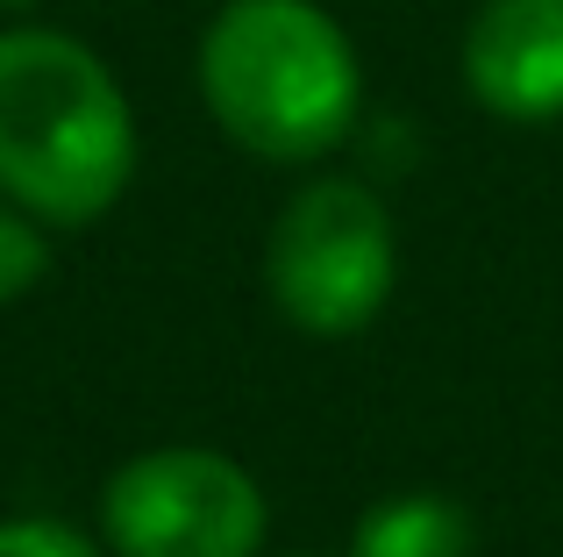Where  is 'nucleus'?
<instances>
[{
	"label": "nucleus",
	"instance_id": "obj_4",
	"mask_svg": "<svg viewBox=\"0 0 563 557\" xmlns=\"http://www.w3.org/2000/svg\"><path fill=\"white\" fill-rule=\"evenodd\" d=\"M264 529H272L264 487L229 450H136L100 487L108 557H257Z\"/></svg>",
	"mask_w": 563,
	"mask_h": 557
},
{
	"label": "nucleus",
	"instance_id": "obj_9",
	"mask_svg": "<svg viewBox=\"0 0 563 557\" xmlns=\"http://www.w3.org/2000/svg\"><path fill=\"white\" fill-rule=\"evenodd\" d=\"M300 557H307V550H300Z\"/></svg>",
	"mask_w": 563,
	"mask_h": 557
},
{
	"label": "nucleus",
	"instance_id": "obj_3",
	"mask_svg": "<svg viewBox=\"0 0 563 557\" xmlns=\"http://www.w3.org/2000/svg\"><path fill=\"white\" fill-rule=\"evenodd\" d=\"M399 286L393 208L364 179H307L264 243V293L300 336H357Z\"/></svg>",
	"mask_w": 563,
	"mask_h": 557
},
{
	"label": "nucleus",
	"instance_id": "obj_7",
	"mask_svg": "<svg viewBox=\"0 0 563 557\" xmlns=\"http://www.w3.org/2000/svg\"><path fill=\"white\" fill-rule=\"evenodd\" d=\"M43 272H51V237H43V222L0 194V307H14Z\"/></svg>",
	"mask_w": 563,
	"mask_h": 557
},
{
	"label": "nucleus",
	"instance_id": "obj_1",
	"mask_svg": "<svg viewBox=\"0 0 563 557\" xmlns=\"http://www.w3.org/2000/svg\"><path fill=\"white\" fill-rule=\"evenodd\" d=\"M136 179V108L93 43L0 29V194L43 229H86Z\"/></svg>",
	"mask_w": 563,
	"mask_h": 557
},
{
	"label": "nucleus",
	"instance_id": "obj_8",
	"mask_svg": "<svg viewBox=\"0 0 563 557\" xmlns=\"http://www.w3.org/2000/svg\"><path fill=\"white\" fill-rule=\"evenodd\" d=\"M0 557H108V544L57 515H8L0 522Z\"/></svg>",
	"mask_w": 563,
	"mask_h": 557
},
{
	"label": "nucleus",
	"instance_id": "obj_2",
	"mask_svg": "<svg viewBox=\"0 0 563 557\" xmlns=\"http://www.w3.org/2000/svg\"><path fill=\"white\" fill-rule=\"evenodd\" d=\"M200 100L235 151L321 165L364 114V65L321 0H221L200 29Z\"/></svg>",
	"mask_w": 563,
	"mask_h": 557
},
{
	"label": "nucleus",
	"instance_id": "obj_5",
	"mask_svg": "<svg viewBox=\"0 0 563 557\" xmlns=\"http://www.w3.org/2000/svg\"><path fill=\"white\" fill-rule=\"evenodd\" d=\"M464 86L499 122H563V0H478Z\"/></svg>",
	"mask_w": 563,
	"mask_h": 557
},
{
	"label": "nucleus",
	"instance_id": "obj_6",
	"mask_svg": "<svg viewBox=\"0 0 563 557\" xmlns=\"http://www.w3.org/2000/svg\"><path fill=\"white\" fill-rule=\"evenodd\" d=\"M478 529L456 501L442 493H385L357 515L350 557H471Z\"/></svg>",
	"mask_w": 563,
	"mask_h": 557
}]
</instances>
